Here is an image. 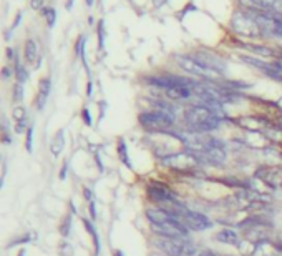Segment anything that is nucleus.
I'll list each match as a JSON object with an SVG mask.
<instances>
[{"label": "nucleus", "instance_id": "nucleus-7", "mask_svg": "<svg viewBox=\"0 0 282 256\" xmlns=\"http://www.w3.org/2000/svg\"><path fill=\"white\" fill-rule=\"evenodd\" d=\"M231 27L237 35L242 37H259L262 34L261 27L249 12H236L231 19Z\"/></svg>", "mask_w": 282, "mask_h": 256}, {"label": "nucleus", "instance_id": "nucleus-27", "mask_svg": "<svg viewBox=\"0 0 282 256\" xmlns=\"http://www.w3.org/2000/svg\"><path fill=\"white\" fill-rule=\"evenodd\" d=\"M270 65H272V67L277 70L279 73H282V62H274V63H270Z\"/></svg>", "mask_w": 282, "mask_h": 256}, {"label": "nucleus", "instance_id": "nucleus-18", "mask_svg": "<svg viewBox=\"0 0 282 256\" xmlns=\"http://www.w3.org/2000/svg\"><path fill=\"white\" fill-rule=\"evenodd\" d=\"M247 48L251 52H256L259 53V55H262V57H272L275 55V52L274 50H270V48L267 47H261V45H247Z\"/></svg>", "mask_w": 282, "mask_h": 256}, {"label": "nucleus", "instance_id": "nucleus-16", "mask_svg": "<svg viewBox=\"0 0 282 256\" xmlns=\"http://www.w3.org/2000/svg\"><path fill=\"white\" fill-rule=\"evenodd\" d=\"M14 120L17 122V128H15V130H17V133L24 132V127L27 123V112L22 107L14 108Z\"/></svg>", "mask_w": 282, "mask_h": 256}, {"label": "nucleus", "instance_id": "nucleus-21", "mask_svg": "<svg viewBox=\"0 0 282 256\" xmlns=\"http://www.w3.org/2000/svg\"><path fill=\"white\" fill-rule=\"evenodd\" d=\"M77 52L78 55L81 57V60H83L85 67H86V60H85V37H80V40L77 42Z\"/></svg>", "mask_w": 282, "mask_h": 256}, {"label": "nucleus", "instance_id": "nucleus-14", "mask_svg": "<svg viewBox=\"0 0 282 256\" xmlns=\"http://www.w3.org/2000/svg\"><path fill=\"white\" fill-rule=\"evenodd\" d=\"M254 5H257L261 10L269 12H282V0H251Z\"/></svg>", "mask_w": 282, "mask_h": 256}, {"label": "nucleus", "instance_id": "nucleus-6", "mask_svg": "<svg viewBox=\"0 0 282 256\" xmlns=\"http://www.w3.org/2000/svg\"><path fill=\"white\" fill-rule=\"evenodd\" d=\"M171 213L175 215L176 218H180V220L189 228V230L204 231V230L213 228V221H211L206 215L199 213V211H191V210L181 208V205L175 206V211H171Z\"/></svg>", "mask_w": 282, "mask_h": 256}, {"label": "nucleus", "instance_id": "nucleus-15", "mask_svg": "<svg viewBox=\"0 0 282 256\" xmlns=\"http://www.w3.org/2000/svg\"><path fill=\"white\" fill-rule=\"evenodd\" d=\"M24 55H25V62L27 63H34L35 62L37 55H39V48H37L35 40L29 39V40L25 42V52H24Z\"/></svg>", "mask_w": 282, "mask_h": 256}, {"label": "nucleus", "instance_id": "nucleus-4", "mask_svg": "<svg viewBox=\"0 0 282 256\" xmlns=\"http://www.w3.org/2000/svg\"><path fill=\"white\" fill-rule=\"evenodd\" d=\"M158 248L168 256H214L213 251L204 248H199L196 244L184 241V239H160Z\"/></svg>", "mask_w": 282, "mask_h": 256}, {"label": "nucleus", "instance_id": "nucleus-22", "mask_svg": "<svg viewBox=\"0 0 282 256\" xmlns=\"http://www.w3.org/2000/svg\"><path fill=\"white\" fill-rule=\"evenodd\" d=\"M22 97H24V89L22 83H17L14 87V102H22Z\"/></svg>", "mask_w": 282, "mask_h": 256}, {"label": "nucleus", "instance_id": "nucleus-9", "mask_svg": "<svg viewBox=\"0 0 282 256\" xmlns=\"http://www.w3.org/2000/svg\"><path fill=\"white\" fill-rule=\"evenodd\" d=\"M150 197L160 201V203H171L175 206H180V203H178V200L175 197V193H171L170 190L161 187V185H151L150 187Z\"/></svg>", "mask_w": 282, "mask_h": 256}, {"label": "nucleus", "instance_id": "nucleus-23", "mask_svg": "<svg viewBox=\"0 0 282 256\" xmlns=\"http://www.w3.org/2000/svg\"><path fill=\"white\" fill-rule=\"evenodd\" d=\"M32 143H34V128L30 127L29 132H27V143H25L27 150H29V151L34 150V146H32Z\"/></svg>", "mask_w": 282, "mask_h": 256}, {"label": "nucleus", "instance_id": "nucleus-2", "mask_svg": "<svg viewBox=\"0 0 282 256\" xmlns=\"http://www.w3.org/2000/svg\"><path fill=\"white\" fill-rule=\"evenodd\" d=\"M184 141H186L188 150L194 156H201L203 160L214 163V165H222L226 161V146L218 138H203L196 135V137H186Z\"/></svg>", "mask_w": 282, "mask_h": 256}, {"label": "nucleus", "instance_id": "nucleus-1", "mask_svg": "<svg viewBox=\"0 0 282 256\" xmlns=\"http://www.w3.org/2000/svg\"><path fill=\"white\" fill-rule=\"evenodd\" d=\"M146 216L151 223V228L156 235L166 239H184L188 238L189 228L176 218L170 210L165 208H150L146 210Z\"/></svg>", "mask_w": 282, "mask_h": 256}, {"label": "nucleus", "instance_id": "nucleus-8", "mask_svg": "<svg viewBox=\"0 0 282 256\" xmlns=\"http://www.w3.org/2000/svg\"><path fill=\"white\" fill-rule=\"evenodd\" d=\"M139 123L148 130H156V132H168L175 127V117L163 113L160 110L145 112L139 115Z\"/></svg>", "mask_w": 282, "mask_h": 256}, {"label": "nucleus", "instance_id": "nucleus-25", "mask_svg": "<svg viewBox=\"0 0 282 256\" xmlns=\"http://www.w3.org/2000/svg\"><path fill=\"white\" fill-rule=\"evenodd\" d=\"M32 9L35 10H42V5H43V0H32Z\"/></svg>", "mask_w": 282, "mask_h": 256}, {"label": "nucleus", "instance_id": "nucleus-17", "mask_svg": "<svg viewBox=\"0 0 282 256\" xmlns=\"http://www.w3.org/2000/svg\"><path fill=\"white\" fill-rule=\"evenodd\" d=\"M40 12H42L43 17L47 19L48 27L52 29V27L55 25V22H57V10H55V9H42Z\"/></svg>", "mask_w": 282, "mask_h": 256}, {"label": "nucleus", "instance_id": "nucleus-31", "mask_svg": "<svg viewBox=\"0 0 282 256\" xmlns=\"http://www.w3.org/2000/svg\"><path fill=\"white\" fill-rule=\"evenodd\" d=\"M86 5H88V7H91V5H93V0H86Z\"/></svg>", "mask_w": 282, "mask_h": 256}, {"label": "nucleus", "instance_id": "nucleus-10", "mask_svg": "<svg viewBox=\"0 0 282 256\" xmlns=\"http://www.w3.org/2000/svg\"><path fill=\"white\" fill-rule=\"evenodd\" d=\"M50 90H52V81L48 77L42 78L39 81V94H37V99H35V107L42 110L43 107H45V103L48 100V95H50Z\"/></svg>", "mask_w": 282, "mask_h": 256}, {"label": "nucleus", "instance_id": "nucleus-13", "mask_svg": "<svg viewBox=\"0 0 282 256\" xmlns=\"http://www.w3.org/2000/svg\"><path fill=\"white\" fill-rule=\"evenodd\" d=\"M63 148H65V132L63 130H58L50 143V153L57 158L63 151Z\"/></svg>", "mask_w": 282, "mask_h": 256}, {"label": "nucleus", "instance_id": "nucleus-12", "mask_svg": "<svg viewBox=\"0 0 282 256\" xmlns=\"http://www.w3.org/2000/svg\"><path fill=\"white\" fill-rule=\"evenodd\" d=\"M216 239L226 244H239V233L236 230H231V228H226V230H221L216 235Z\"/></svg>", "mask_w": 282, "mask_h": 256}, {"label": "nucleus", "instance_id": "nucleus-26", "mask_svg": "<svg viewBox=\"0 0 282 256\" xmlns=\"http://www.w3.org/2000/svg\"><path fill=\"white\" fill-rule=\"evenodd\" d=\"M20 19H22V14H19V15H17V19H15V22H14V25H12V27H10V32H12L14 29H17V25H19V22H20ZM10 32H9V34H10Z\"/></svg>", "mask_w": 282, "mask_h": 256}, {"label": "nucleus", "instance_id": "nucleus-3", "mask_svg": "<svg viewBox=\"0 0 282 256\" xmlns=\"http://www.w3.org/2000/svg\"><path fill=\"white\" fill-rule=\"evenodd\" d=\"M184 123L194 133H208L219 128L221 115L208 105H193L184 112Z\"/></svg>", "mask_w": 282, "mask_h": 256}, {"label": "nucleus", "instance_id": "nucleus-11", "mask_svg": "<svg viewBox=\"0 0 282 256\" xmlns=\"http://www.w3.org/2000/svg\"><path fill=\"white\" fill-rule=\"evenodd\" d=\"M166 97L170 100H175V102H183V100H188L189 97L193 94V87H171V89H166L165 90Z\"/></svg>", "mask_w": 282, "mask_h": 256}, {"label": "nucleus", "instance_id": "nucleus-24", "mask_svg": "<svg viewBox=\"0 0 282 256\" xmlns=\"http://www.w3.org/2000/svg\"><path fill=\"white\" fill-rule=\"evenodd\" d=\"M98 39H100V48H103V42H105V32H103V20L98 24Z\"/></svg>", "mask_w": 282, "mask_h": 256}, {"label": "nucleus", "instance_id": "nucleus-29", "mask_svg": "<svg viewBox=\"0 0 282 256\" xmlns=\"http://www.w3.org/2000/svg\"><path fill=\"white\" fill-rule=\"evenodd\" d=\"M72 5H73V0H68V4L65 5V7H67V9L70 10V9H72Z\"/></svg>", "mask_w": 282, "mask_h": 256}, {"label": "nucleus", "instance_id": "nucleus-19", "mask_svg": "<svg viewBox=\"0 0 282 256\" xmlns=\"http://www.w3.org/2000/svg\"><path fill=\"white\" fill-rule=\"evenodd\" d=\"M15 77H17L19 83H24V81L29 80V72H27V70L22 67L19 62L15 63Z\"/></svg>", "mask_w": 282, "mask_h": 256}, {"label": "nucleus", "instance_id": "nucleus-5", "mask_svg": "<svg viewBox=\"0 0 282 256\" xmlns=\"http://www.w3.org/2000/svg\"><path fill=\"white\" fill-rule=\"evenodd\" d=\"M176 63L180 65L186 73L196 75V77H199V78L213 80V78H221L222 77L221 72L208 67V65L203 63L196 55H178Z\"/></svg>", "mask_w": 282, "mask_h": 256}, {"label": "nucleus", "instance_id": "nucleus-28", "mask_svg": "<svg viewBox=\"0 0 282 256\" xmlns=\"http://www.w3.org/2000/svg\"><path fill=\"white\" fill-rule=\"evenodd\" d=\"M83 118H85V122L86 123H91V120H90V113H88V110H86V108H85V110H83Z\"/></svg>", "mask_w": 282, "mask_h": 256}, {"label": "nucleus", "instance_id": "nucleus-20", "mask_svg": "<svg viewBox=\"0 0 282 256\" xmlns=\"http://www.w3.org/2000/svg\"><path fill=\"white\" fill-rule=\"evenodd\" d=\"M118 153H120L121 161L124 163V165L129 166V160H128V153H126V145H124L123 140L120 141V145H118Z\"/></svg>", "mask_w": 282, "mask_h": 256}, {"label": "nucleus", "instance_id": "nucleus-30", "mask_svg": "<svg viewBox=\"0 0 282 256\" xmlns=\"http://www.w3.org/2000/svg\"><path fill=\"white\" fill-rule=\"evenodd\" d=\"M7 77H9V68L5 67V68H4V78H7Z\"/></svg>", "mask_w": 282, "mask_h": 256}]
</instances>
